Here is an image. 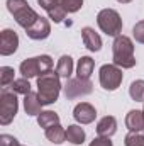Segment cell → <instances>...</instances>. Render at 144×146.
<instances>
[{"label":"cell","mask_w":144,"mask_h":146,"mask_svg":"<svg viewBox=\"0 0 144 146\" xmlns=\"http://www.w3.org/2000/svg\"><path fill=\"white\" fill-rule=\"evenodd\" d=\"M59 78L61 76L53 70L37 76V95H39L42 106H51L58 100L59 92H61Z\"/></svg>","instance_id":"1"},{"label":"cell","mask_w":144,"mask_h":146,"mask_svg":"<svg viewBox=\"0 0 144 146\" xmlns=\"http://www.w3.org/2000/svg\"><path fill=\"white\" fill-rule=\"evenodd\" d=\"M112 60L114 65L119 68H132L136 66V56H134V42L127 36H117L112 44Z\"/></svg>","instance_id":"2"},{"label":"cell","mask_w":144,"mask_h":146,"mask_svg":"<svg viewBox=\"0 0 144 146\" xmlns=\"http://www.w3.org/2000/svg\"><path fill=\"white\" fill-rule=\"evenodd\" d=\"M97 24L100 27L102 33H105L107 36H120L122 33V19L120 14L114 9H104L98 12L97 15Z\"/></svg>","instance_id":"3"},{"label":"cell","mask_w":144,"mask_h":146,"mask_svg":"<svg viewBox=\"0 0 144 146\" xmlns=\"http://www.w3.org/2000/svg\"><path fill=\"white\" fill-rule=\"evenodd\" d=\"M53 68V58L49 54H41L36 58L24 60L20 63V73L24 78H34Z\"/></svg>","instance_id":"4"},{"label":"cell","mask_w":144,"mask_h":146,"mask_svg":"<svg viewBox=\"0 0 144 146\" xmlns=\"http://www.w3.org/2000/svg\"><path fill=\"white\" fill-rule=\"evenodd\" d=\"M19 110V100L15 92H2L0 95V124L9 126Z\"/></svg>","instance_id":"5"},{"label":"cell","mask_w":144,"mask_h":146,"mask_svg":"<svg viewBox=\"0 0 144 146\" xmlns=\"http://www.w3.org/2000/svg\"><path fill=\"white\" fill-rule=\"evenodd\" d=\"M98 78H100V85L105 90H117L124 80V73L117 65H104L98 72Z\"/></svg>","instance_id":"6"},{"label":"cell","mask_w":144,"mask_h":146,"mask_svg":"<svg viewBox=\"0 0 144 146\" xmlns=\"http://www.w3.org/2000/svg\"><path fill=\"white\" fill-rule=\"evenodd\" d=\"M93 92V85L88 78H70L65 85V95L68 100L73 99H78V97H85V95H90Z\"/></svg>","instance_id":"7"},{"label":"cell","mask_w":144,"mask_h":146,"mask_svg":"<svg viewBox=\"0 0 144 146\" xmlns=\"http://www.w3.org/2000/svg\"><path fill=\"white\" fill-rule=\"evenodd\" d=\"M19 46V36L12 29H3L0 34V54L2 56H10L17 51Z\"/></svg>","instance_id":"8"},{"label":"cell","mask_w":144,"mask_h":146,"mask_svg":"<svg viewBox=\"0 0 144 146\" xmlns=\"http://www.w3.org/2000/svg\"><path fill=\"white\" fill-rule=\"evenodd\" d=\"M26 34L31 39H34V41H42V39H46L51 34V24H49L48 19L39 17L29 29H26Z\"/></svg>","instance_id":"9"},{"label":"cell","mask_w":144,"mask_h":146,"mask_svg":"<svg viewBox=\"0 0 144 146\" xmlns=\"http://www.w3.org/2000/svg\"><path fill=\"white\" fill-rule=\"evenodd\" d=\"M73 117H75V121L80 122V124H90V122L95 121L97 110H95V107H93L92 104L81 102V104H78V106L73 109Z\"/></svg>","instance_id":"10"},{"label":"cell","mask_w":144,"mask_h":146,"mask_svg":"<svg viewBox=\"0 0 144 146\" xmlns=\"http://www.w3.org/2000/svg\"><path fill=\"white\" fill-rule=\"evenodd\" d=\"M12 15H14V19H15V22H17L20 27H24V29H29L37 19H39L37 12L34 9H31L29 5H24L22 9H19V10L14 12Z\"/></svg>","instance_id":"11"},{"label":"cell","mask_w":144,"mask_h":146,"mask_svg":"<svg viewBox=\"0 0 144 146\" xmlns=\"http://www.w3.org/2000/svg\"><path fill=\"white\" fill-rule=\"evenodd\" d=\"M81 39H83V44L88 51H100L102 49V37L95 33V29L83 27L81 29Z\"/></svg>","instance_id":"12"},{"label":"cell","mask_w":144,"mask_h":146,"mask_svg":"<svg viewBox=\"0 0 144 146\" xmlns=\"http://www.w3.org/2000/svg\"><path fill=\"white\" fill-rule=\"evenodd\" d=\"M117 131V121L114 115H105L97 122V134L102 138H110Z\"/></svg>","instance_id":"13"},{"label":"cell","mask_w":144,"mask_h":146,"mask_svg":"<svg viewBox=\"0 0 144 146\" xmlns=\"http://www.w3.org/2000/svg\"><path fill=\"white\" fill-rule=\"evenodd\" d=\"M126 126L132 133H141L144 129V112L143 110H129L126 115Z\"/></svg>","instance_id":"14"},{"label":"cell","mask_w":144,"mask_h":146,"mask_svg":"<svg viewBox=\"0 0 144 146\" xmlns=\"http://www.w3.org/2000/svg\"><path fill=\"white\" fill-rule=\"evenodd\" d=\"M24 109L27 115H39L42 112V102L39 99V95L34 92H29L27 95H24Z\"/></svg>","instance_id":"15"},{"label":"cell","mask_w":144,"mask_h":146,"mask_svg":"<svg viewBox=\"0 0 144 146\" xmlns=\"http://www.w3.org/2000/svg\"><path fill=\"white\" fill-rule=\"evenodd\" d=\"M46 138H48V141H51L54 145H61L66 141V129L61 124H54L46 129Z\"/></svg>","instance_id":"16"},{"label":"cell","mask_w":144,"mask_h":146,"mask_svg":"<svg viewBox=\"0 0 144 146\" xmlns=\"http://www.w3.org/2000/svg\"><path fill=\"white\" fill-rule=\"evenodd\" d=\"M93 68H95V61L90 56H81L76 65V75L80 78H90L93 73Z\"/></svg>","instance_id":"17"},{"label":"cell","mask_w":144,"mask_h":146,"mask_svg":"<svg viewBox=\"0 0 144 146\" xmlns=\"http://www.w3.org/2000/svg\"><path fill=\"white\" fill-rule=\"evenodd\" d=\"M85 138H87V134H85L83 127H80L78 124H71L66 127V139L71 145H83Z\"/></svg>","instance_id":"18"},{"label":"cell","mask_w":144,"mask_h":146,"mask_svg":"<svg viewBox=\"0 0 144 146\" xmlns=\"http://www.w3.org/2000/svg\"><path fill=\"white\" fill-rule=\"evenodd\" d=\"M56 73H58L61 78L70 80V76H71V73H73V60H71V56L63 54V56L59 58L58 66H56Z\"/></svg>","instance_id":"19"},{"label":"cell","mask_w":144,"mask_h":146,"mask_svg":"<svg viewBox=\"0 0 144 146\" xmlns=\"http://www.w3.org/2000/svg\"><path fill=\"white\" fill-rule=\"evenodd\" d=\"M37 124L44 129L54 126V124H59V115L53 110H42L39 115H37Z\"/></svg>","instance_id":"20"},{"label":"cell","mask_w":144,"mask_h":146,"mask_svg":"<svg viewBox=\"0 0 144 146\" xmlns=\"http://www.w3.org/2000/svg\"><path fill=\"white\" fill-rule=\"evenodd\" d=\"M129 95L136 102H144V80H136L129 87Z\"/></svg>","instance_id":"21"},{"label":"cell","mask_w":144,"mask_h":146,"mask_svg":"<svg viewBox=\"0 0 144 146\" xmlns=\"http://www.w3.org/2000/svg\"><path fill=\"white\" fill-rule=\"evenodd\" d=\"M12 92L15 94H20V95H27L31 92V83H29V78H17L14 80L12 83Z\"/></svg>","instance_id":"22"},{"label":"cell","mask_w":144,"mask_h":146,"mask_svg":"<svg viewBox=\"0 0 144 146\" xmlns=\"http://www.w3.org/2000/svg\"><path fill=\"white\" fill-rule=\"evenodd\" d=\"M14 68H10V66H2L0 68V85H2V88H7L9 85H12L14 83Z\"/></svg>","instance_id":"23"},{"label":"cell","mask_w":144,"mask_h":146,"mask_svg":"<svg viewBox=\"0 0 144 146\" xmlns=\"http://www.w3.org/2000/svg\"><path fill=\"white\" fill-rule=\"evenodd\" d=\"M124 145L126 146H144V134L143 133L129 131V134L124 138Z\"/></svg>","instance_id":"24"},{"label":"cell","mask_w":144,"mask_h":146,"mask_svg":"<svg viewBox=\"0 0 144 146\" xmlns=\"http://www.w3.org/2000/svg\"><path fill=\"white\" fill-rule=\"evenodd\" d=\"M61 7L66 10V14H75L83 7V0H63Z\"/></svg>","instance_id":"25"},{"label":"cell","mask_w":144,"mask_h":146,"mask_svg":"<svg viewBox=\"0 0 144 146\" xmlns=\"http://www.w3.org/2000/svg\"><path fill=\"white\" fill-rule=\"evenodd\" d=\"M48 14H49V19L54 21V22H63V19L66 17V10H65L61 5H59V7H54V9L49 10Z\"/></svg>","instance_id":"26"},{"label":"cell","mask_w":144,"mask_h":146,"mask_svg":"<svg viewBox=\"0 0 144 146\" xmlns=\"http://www.w3.org/2000/svg\"><path fill=\"white\" fill-rule=\"evenodd\" d=\"M132 36L137 42L144 44V21H139L136 22V26L132 27Z\"/></svg>","instance_id":"27"},{"label":"cell","mask_w":144,"mask_h":146,"mask_svg":"<svg viewBox=\"0 0 144 146\" xmlns=\"http://www.w3.org/2000/svg\"><path fill=\"white\" fill-rule=\"evenodd\" d=\"M61 2H63V0H37V3H39L46 12L53 10L54 7H59V5H61Z\"/></svg>","instance_id":"28"},{"label":"cell","mask_w":144,"mask_h":146,"mask_svg":"<svg viewBox=\"0 0 144 146\" xmlns=\"http://www.w3.org/2000/svg\"><path fill=\"white\" fill-rule=\"evenodd\" d=\"M0 146H20V145H19V141H17L14 136H10V134H2V136H0Z\"/></svg>","instance_id":"29"},{"label":"cell","mask_w":144,"mask_h":146,"mask_svg":"<svg viewBox=\"0 0 144 146\" xmlns=\"http://www.w3.org/2000/svg\"><path fill=\"white\" fill-rule=\"evenodd\" d=\"M90 146H114L112 145V141H110V138H102V136H98V138H95Z\"/></svg>","instance_id":"30"},{"label":"cell","mask_w":144,"mask_h":146,"mask_svg":"<svg viewBox=\"0 0 144 146\" xmlns=\"http://www.w3.org/2000/svg\"><path fill=\"white\" fill-rule=\"evenodd\" d=\"M117 2H120V3H129V2H132V0H117Z\"/></svg>","instance_id":"31"},{"label":"cell","mask_w":144,"mask_h":146,"mask_svg":"<svg viewBox=\"0 0 144 146\" xmlns=\"http://www.w3.org/2000/svg\"><path fill=\"white\" fill-rule=\"evenodd\" d=\"M141 133H143V134H144V129H143V131H141Z\"/></svg>","instance_id":"32"},{"label":"cell","mask_w":144,"mask_h":146,"mask_svg":"<svg viewBox=\"0 0 144 146\" xmlns=\"http://www.w3.org/2000/svg\"><path fill=\"white\" fill-rule=\"evenodd\" d=\"M143 112H144V109H143Z\"/></svg>","instance_id":"33"}]
</instances>
